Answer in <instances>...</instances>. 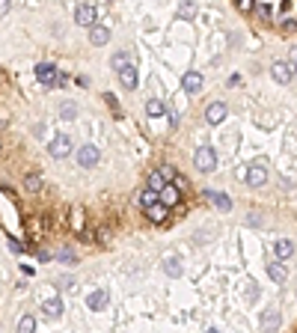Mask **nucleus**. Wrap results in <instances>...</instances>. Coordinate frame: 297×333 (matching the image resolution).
<instances>
[{
  "mask_svg": "<svg viewBox=\"0 0 297 333\" xmlns=\"http://www.w3.org/2000/svg\"><path fill=\"white\" fill-rule=\"evenodd\" d=\"M193 167H196L199 173H214V170H217V155H214V149H211V146H199V149L193 152Z\"/></svg>",
  "mask_w": 297,
  "mask_h": 333,
  "instance_id": "f257e3e1",
  "label": "nucleus"
},
{
  "mask_svg": "<svg viewBox=\"0 0 297 333\" xmlns=\"http://www.w3.org/2000/svg\"><path fill=\"white\" fill-rule=\"evenodd\" d=\"M48 152H51V158H68V152H71V137H68V134H57V137L48 143Z\"/></svg>",
  "mask_w": 297,
  "mask_h": 333,
  "instance_id": "f03ea898",
  "label": "nucleus"
},
{
  "mask_svg": "<svg viewBox=\"0 0 297 333\" xmlns=\"http://www.w3.org/2000/svg\"><path fill=\"white\" fill-rule=\"evenodd\" d=\"M95 18H98V12H95V6H92V3H86V0L74 9V21H77L80 27H92V24H95Z\"/></svg>",
  "mask_w": 297,
  "mask_h": 333,
  "instance_id": "7ed1b4c3",
  "label": "nucleus"
},
{
  "mask_svg": "<svg viewBox=\"0 0 297 333\" xmlns=\"http://www.w3.org/2000/svg\"><path fill=\"white\" fill-rule=\"evenodd\" d=\"M98 158H101V152H98L92 143H83V146L77 149V164H80V167H86V170H89V167H95V164H98Z\"/></svg>",
  "mask_w": 297,
  "mask_h": 333,
  "instance_id": "20e7f679",
  "label": "nucleus"
},
{
  "mask_svg": "<svg viewBox=\"0 0 297 333\" xmlns=\"http://www.w3.org/2000/svg\"><path fill=\"white\" fill-rule=\"evenodd\" d=\"M271 74H274V80H277V83H292V77H295V68H292L289 63L277 60V63L271 66Z\"/></svg>",
  "mask_w": 297,
  "mask_h": 333,
  "instance_id": "39448f33",
  "label": "nucleus"
},
{
  "mask_svg": "<svg viewBox=\"0 0 297 333\" xmlns=\"http://www.w3.org/2000/svg\"><path fill=\"white\" fill-rule=\"evenodd\" d=\"M226 113H229V110H226L223 101H211L208 110H205V122H208V125H220V122L226 119Z\"/></svg>",
  "mask_w": 297,
  "mask_h": 333,
  "instance_id": "423d86ee",
  "label": "nucleus"
},
{
  "mask_svg": "<svg viewBox=\"0 0 297 333\" xmlns=\"http://www.w3.org/2000/svg\"><path fill=\"white\" fill-rule=\"evenodd\" d=\"M244 182H247L250 188H262V185L268 182V170H265V164H253L250 173L244 176Z\"/></svg>",
  "mask_w": 297,
  "mask_h": 333,
  "instance_id": "0eeeda50",
  "label": "nucleus"
},
{
  "mask_svg": "<svg viewBox=\"0 0 297 333\" xmlns=\"http://www.w3.org/2000/svg\"><path fill=\"white\" fill-rule=\"evenodd\" d=\"M36 77H39L42 83H57V80H62V74H57V68H54L51 63H39V66H36Z\"/></svg>",
  "mask_w": 297,
  "mask_h": 333,
  "instance_id": "6e6552de",
  "label": "nucleus"
},
{
  "mask_svg": "<svg viewBox=\"0 0 297 333\" xmlns=\"http://www.w3.org/2000/svg\"><path fill=\"white\" fill-rule=\"evenodd\" d=\"M89 42L92 45H107L110 42V27L107 24H92L89 27Z\"/></svg>",
  "mask_w": 297,
  "mask_h": 333,
  "instance_id": "1a4fd4ad",
  "label": "nucleus"
},
{
  "mask_svg": "<svg viewBox=\"0 0 297 333\" xmlns=\"http://www.w3.org/2000/svg\"><path fill=\"white\" fill-rule=\"evenodd\" d=\"M178 200H181V191H178L176 185H170V182H167V185L161 188V202H164L167 208H173V205H176Z\"/></svg>",
  "mask_w": 297,
  "mask_h": 333,
  "instance_id": "9d476101",
  "label": "nucleus"
},
{
  "mask_svg": "<svg viewBox=\"0 0 297 333\" xmlns=\"http://www.w3.org/2000/svg\"><path fill=\"white\" fill-rule=\"evenodd\" d=\"M107 301H110V298H107V292H104V289H95V292L86 298V307H89V310H95V313H101V310H107Z\"/></svg>",
  "mask_w": 297,
  "mask_h": 333,
  "instance_id": "9b49d317",
  "label": "nucleus"
},
{
  "mask_svg": "<svg viewBox=\"0 0 297 333\" xmlns=\"http://www.w3.org/2000/svg\"><path fill=\"white\" fill-rule=\"evenodd\" d=\"M62 310H65V307H62V301H59V298H51V301H45V304H42V316H45V319H51V322H54V319H59V316H62Z\"/></svg>",
  "mask_w": 297,
  "mask_h": 333,
  "instance_id": "f8f14e48",
  "label": "nucleus"
},
{
  "mask_svg": "<svg viewBox=\"0 0 297 333\" xmlns=\"http://www.w3.org/2000/svg\"><path fill=\"white\" fill-rule=\"evenodd\" d=\"M119 80H122V86L125 89H134L137 83H140V77H137V66L131 63V66H125L122 71H119Z\"/></svg>",
  "mask_w": 297,
  "mask_h": 333,
  "instance_id": "ddd939ff",
  "label": "nucleus"
},
{
  "mask_svg": "<svg viewBox=\"0 0 297 333\" xmlns=\"http://www.w3.org/2000/svg\"><path fill=\"white\" fill-rule=\"evenodd\" d=\"M181 86H184V92H199L202 89V74L199 71H184Z\"/></svg>",
  "mask_w": 297,
  "mask_h": 333,
  "instance_id": "4468645a",
  "label": "nucleus"
},
{
  "mask_svg": "<svg viewBox=\"0 0 297 333\" xmlns=\"http://www.w3.org/2000/svg\"><path fill=\"white\" fill-rule=\"evenodd\" d=\"M205 200L214 205V208H220V211H229L232 208V200L226 197V194H217V191H205Z\"/></svg>",
  "mask_w": 297,
  "mask_h": 333,
  "instance_id": "2eb2a0df",
  "label": "nucleus"
},
{
  "mask_svg": "<svg viewBox=\"0 0 297 333\" xmlns=\"http://www.w3.org/2000/svg\"><path fill=\"white\" fill-rule=\"evenodd\" d=\"M280 328V310H265V316H262V331L271 333Z\"/></svg>",
  "mask_w": 297,
  "mask_h": 333,
  "instance_id": "dca6fc26",
  "label": "nucleus"
},
{
  "mask_svg": "<svg viewBox=\"0 0 297 333\" xmlns=\"http://www.w3.org/2000/svg\"><path fill=\"white\" fill-rule=\"evenodd\" d=\"M196 12H199V6H196L193 0H181V3H178V18H181V21H193Z\"/></svg>",
  "mask_w": 297,
  "mask_h": 333,
  "instance_id": "f3484780",
  "label": "nucleus"
},
{
  "mask_svg": "<svg viewBox=\"0 0 297 333\" xmlns=\"http://www.w3.org/2000/svg\"><path fill=\"white\" fill-rule=\"evenodd\" d=\"M146 217H149L152 223H164V220H167V205H164V202L149 205V208H146Z\"/></svg>",
  "mask_w": 297,
  "mask_h": 333,
  "instance_id": "a211bd4d",
  "label": "nucleus"
},
{
  "mask_svg": "<svg viewBox=\"0 0 297 333\" xmlns=\"http://www.w3.org/2000/svg\"><path fill=\"white\" fill-rule=\"evenodd\" d=\"M268 274H271L274 283H286V280H289V271H286L283 262H271V265H268Z\"/></svg>",
  "mask_w": 297,
  "mask_h": 333,
  "instance_id": "6ab92c4d",
  "label": "nucleus"
},
{
  "mask_svg": "<svg viewBox=\"0 0 297 333\" xmlns=\"http://www.w3.org/2000/svg\"><path fill=\"white\" fill-rule=\"evenodd\" d=\"M42 185H45V182H42V176H39V173H27V176H24V191L39 194V191H42Z\"/></svg>",
  "mask_w": 297,
  "mask_h": 333,
  "instance_id": "aec40b11",
  "label": "nucleus"
},
{
  "mask_svg": "<svg viewBox=\"0 0 297 333\" xmlns=\"http://www.w3.org/2000/svg\"><path fill=\"white\" fill-rule=\"evenodd\" d=\"M146 113H149L152 119H158V116H164V113H167V107H164V101H161V98H149V101H146Z\"/></svg>",
  "mask_w": 297,
  "mask_h": 333,
  "instance_id": "412c9836",
  "label": "nucleus"
},
{
  "mask_svg": "<svg viewBox=\"0 0 297 333\" xmlns=\"http://www.w3.org/2000/svg\"><path fill=\"white\" fill-rule=\"evenodd\" d=\"M164 271H167L170 277H181V259H178V256H167V259H164Z\"/></svg>",
  "mask_w": 297,
  "mask_h": 333,
  "instance_id": "4be33fe9",
  "label": "nucleus"
},
{
  "mask_svg": "<svg viewBox=\"0 0 297 333\" xmlns=\"http://www.w3.org/2000/svg\"><path fill=\"white\" fill-rule=\"evenodd\" d=\"M274 250H277V256H280V259H289V256L295 253V244H292L289 238H280V241L274 244Z\"/></svg>",
  "mask_w": 297,
  "mask_h": 333,
  "instance_id": "5701e85b",
  "label": "nucleus"
},
{
  "mask_svg": "<svg viewBox=\"0 0 297 333\" xmlns=\"http://www.w3.org/2000/svg\"><path fill=\"white\" fill-rule=\"evenodd\" d=\"M155 202H161V191H152V188H149V191L140 194V205H143V208H149V205H155Z\"/></svg>",
  "mask_w": 297,
  "mask_h": 333,
  "instance_id": "b1692460",
  "label": "nucleus"
},
{
  "mask_svg": "<svg viewBox=\"0 0 297 333\" xmlns=\"http://www.w3.org/2000/svg\"><path fill=\"white\" fill-rule=\"evenodd\" d=\"M15 333H36V319H33V316H21Z\"/></svg>",
  "mask_w": 297,
  "mask_h": 333,
  "instance_id": "393cba45",
  "label": "nucleus"
},
{
  "mask_svg": "<svg viewBox=\"0 0 297 333\" xmlns=\"http://www.w3.org/2000/svg\"><path fill=\"white\" fill-rule=\"evenodd\" d=\"M125 66H131V54H125V51L113 54V68H116V71H122Z\"/></svg>",
  "mask_w": 297,
  "mask_h": 333,
  "instance_id": "a878e982",
  "label": "nucleus"
},
{
  "mask_svg": "<svg viewBox=\"0 0 297 333\" xmlns=\"http://www.w3.org/2000/svg\"><path fill=\"white\" fill-rule=\"evenodd\" d=\"M74 116H77V107H74L71 101H65V104H59V119H68V122H71Z\"/></svg>",
  "mask_w": 297,
  "mask_h": 333,
  "instance_id": "bb28decb",
  "label": "nucleus"
},
{
  "mask_svg": "<svg viewBox=\"0 0 297 333\" xmlns=\"http://www.w3.org/2000/svg\"><path fill=\"white\" fill-rule=\"evenodd\" d=\"M164 185H167V179H164L161 170H158V173H149V188H152V191H161Z\"/></svg>",
  "mask_w": 297,
  "mask_h": 333,
  "instance_id": "cd10ccee",
  "label": "nucleus"
},
{
  "mask_svg": "<svg viewBox=\"0 0 297 333\" xmlns=\"http://www.w3.org/2000/svg\"><path fill=\"white\" fill-rule=\"evenodd\" d=\"M71 229L74 232H83V211L80 208H71Z\"/></svg>",
  "mask_w": 297,
  "mask_h": 333,
  "instance_id": "c85d7f7f",
  "label": "nucleus"
},
{
  "mask_svg": "<svg viewBox=\"0 0 297 333\" xmlns=\"http://www.w3.org/2000/svg\"><path fill=\"white\" fill-rule=\"evenodd\" d=\"M235 6H238L241 12H253V9H256V0H235Z\"/></svg>",
  "mask_w": 297,
  "mask_h": 333,
  "instance_id": "c756f323",
  "label": "nucleus"
},
{
  "mask_svg": "<svg viewBox=\"0 0 297 333\" xmlns=\"http://www.w3.org/2000/svg\"><path fill=\"white\" fill-rule=\"evenodd\" d=\"M173 185H176L178 191H187V188H190V182H187L184 176H176V179H173Z\"/></svg>",
  "mask_w": 297,
  "mask_h": 333,
  "instance_id": "7c9ffc66",
  "label": "nucleus"
},
{
  "mask_svg": "<svg viewBox=\"0 0 297 333\" xmlns=\"http://www.w3.org/2000/svg\"><path fill=\"white\" fill-rule=\"evenodd\" d=\"M59 289H74V280H71V277H62V280H59Z\"/></svg>",
  "mask_w": 297,
  "mask_h": 333,
  "instance_id": "2f4dec72",
  "label": "nucleus"
},
{
  "mask_svg": "<svg viewBox=\"0 0 297 333\" xmlns=\"http://www.w3.org/2000/svg\"><path fill=\"white\" fill-rule=\"evenodd\" d=\"M247 298H250V301H256V298H259V289H256V283H250V289H247Z\"/></svg>",
  "mask_w": 297,
  "mask_h": 333,
  "instance_id": "473e14b6",
  "label": "nucleus"
},
{
  "mask_svg": "<svg viewBox=\"0 0 297 333\" xmlns=\"http://www.w3.org/2000/svg\"><path fill=\"white\" fill-rule=\"evenodd\" d=\"M107 238H110V232H104V229H98V241H101V244H107Z\"/></svg>",
  "mask_w": 297,
  "mask_h": 333,
  "instance_id": "72a5a7b5",
  "label": "nucleus"
},
{
  "mask_svg": "<svg viewBox=\"0 0 297 333\" xmlns=\"http://www.w3.org/2000/svg\"><path fill=\"white\" fill-rule=\"evenodd\" d=\"M9 250H15V253H21V250H24V247H21V244H18V241H12V238H9Z\"/></svg>",
  "mask_w": 297,
  "mask_h": 333,
  "instance_id": "f704fd0d",
  "label": "nucleus"
},
{
  "mask_svg": "<svg viewBox=\"0 0 297 333\" xmlns=\"http://www.w3.org/2000/svg\"><path fill=\"white\" fill-rule=\"evenodd\" d=\"M9 12V0H0V15H6Z\"/></svg>",
  "mask_w": 297,
  "mask_h": 333,
  "instance_id": "c9c22d12",
  "label": "nucleus"
},
{
  "mask_svg": "<svg viewBox=\"0 0 297 333\" xmlns=\"http://www.w3.org/2000/svg\"><path fill=\"white\" fill-rule=\"evenodd\" d=\"M297 63V48H292V66Z\"/></svg>",
  "mask_w": 297,
  "mask_h": 333,
  "instance_id": "e433bc0d",
  "label": "nucleus"
},
{
  "mask_svg": "<svg viewBox=\"0 0 297 333\" xmlns=\"http://www.w3.org/2000/svg\"><path fill=\"white\" fill-rule=\"evenodd\" d=\"M292 68H295V74H297V63H295V66H292Z\"/></svg>",
  "mask_w": 297,
  "mask_h": 333,
  "instance_id": "4c0bfd02",
  "label": "nucleus"
},
{
  "mask_svg": "<svg viewBox=\"0 0 297 333\" xmlns=\"http://www.w3.org/2000/svg\"><path fill=\"white\" fill-rule=\"evenodd\" d=\"M208 333H217V331H208Z\"/></svg>",
  "mask_w": 297,
  "mask_h": 333,
  "instance_id": "58836bf2",
  "label": "nucleus"
}]
</instances>
